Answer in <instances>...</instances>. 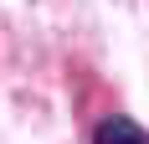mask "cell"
<instances>
[{
    "label": "cell",
    "mask_w": 149,
    "mask_h": 144,
    "mask_svg": "<svg viewBox=\"0 0 149 144\" xmlns=\"http://www.w3.org/2000/svg\"><path fill=\"white\" fill-rule=\"evenodd\" d=\"M93 144H149V129L139 118H129V113H108L93 129Z\"/></svg>",
    "instance_id": "6da1fadb"
}]
</instances>
